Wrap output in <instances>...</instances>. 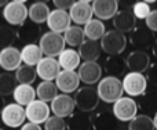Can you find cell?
Instances as JSON below:
<instances>
[{
    "mask_svg": "<svg viewBox=\"0 0 157 130\" xmlns=\"http://www.w3.org/2000/svg\"><path fill=\"white\" fill-rule=\"evenodd\" d=\"M6 107V104H4V100H3V97H0V114H2V111H3V108Z\"/></svg>",
    "mask_w": 157,
    "mask_h": 130,
    "instance_id": "44",
    "label": "cell"
},
{
    "mask_svg": "<svg viewBox=\"0 0 157 130\" xmlns=\"http://www.w3.org/2000/svg\"><path fill=\"white\" fill-rule=\"evenodd\" d=\"M75 104H76V109L80 112H90L95 111L99 105V95H98L97 87L94 86H83L76 91L75 94Z\"/></svg>",
    "mask_w": 157,
    "mask_h": 130,
    "instance_id": "2",
    "label": "cell"
},
{
    "mask_svg": "<svg viewBox=\"0 0 157 130\" xmlns=\"http://www.w3.org/2000/svg\"><path fill=\"white\" fill-rule=\"evenodd\" d=\"M50 13H51V10H50L47 3L35 2L28 7V19L37 25H40V24L47 22V19H48V17H50Z\"/></svg>",
    "mask_w": 157,
    "mask_h": 130,
    "instance_id": "22",
    "label": "cell"
},
{
    "mask_svg": "<svg viewBox=\"0 0 157 130\" xmlns=\"http://www.w3.org/2000/svg\"><path fill=\"white\" fill-rule=\"evenodd\" d=\"M7 4H8L7 0H0V8H4Z\"/></svg>",
    "mask_w": 157,
    "mask_h": 130,
    "instance_id": "45",
    "label": "cell"
},
{
    "mask_svg": "<svg viewBox=\"0 0 157 130\" xmlns=\"http://www.w3.org/2000/svg\"><path fill=\"white\" fill-rule=\"evenodd\" d=\"M123 89L128 97H139L144 95L147 89V79L145 73L128 72L123 78Z\"/></svg>",
    "mask_w": 157,
    "mask_h": 130,
    "instance_id": "7",
    "label": "cell"
},
{
    "mask_svg": "<svg viewBox=\"0 0 157 130\" xmlns=\"http://www.w3.org/2000/svg\"><path fill=\"white\" fill-rule=\"evenodd\" d=\"M17 35H18V39L25 42V44H35V42L40 40V38H41L39 25L29 21V19H28L24 25H21V26L18 28Z\"/></svg>",
    "mask_w": 157,
    "mask_h": 130,
    "instance_id": "23",
    "label": "cell"
},
{
    "mask_svg": "<svg viewBox=\"0 0 157 130\" xmlns=\"http://www.w3.org/2000/svg\"><path fill=\"white\" fill-rule=\"evenodd\" d=\"M58 63L62 71H76L81 65V58L78 55V51L75 49H65L58 55Z\"/></svg>",
    "mask_w": 157,
    "mask_h": 130,
    "instance_id": "26",
    "label": "cell"
},
{
    "mask_svg": "<svg viewBox=\"0 0 157 130\" xmlns=\"http://www.w3.org/2000/svg\"><path fill=\"white\" fill-rule=\"evenodd\" d=\"M75 4L73 0H54V6L55 8L58 10H63V11H68L72 8V6Z\"/></svg>",
    "mask_w": 157,
    "mask_h": 130,
    "instance_id": "41",
    "label": "cell"
},
{
    "mask_svg": "<svg viewBox=\"0 0 157 130\" xmlns=\"http://www.w3.org/2000/svg\"><path fill=\"white\" fill-rule=\"evenodd\" d=\"M128 130H156L153 118L147 115H136L130 123H128Z\"/></svg>",
    "mask_w": 157,
    "mask_h": 130,
    "instance_id": "36",
    "label": "cell"
},
{
    "mask_svg": "<svg viewBox=\"0 0 157 130\" xmlns=\"http://www.w3.org/2000/svg\"><path fill=\"white\" fill-rule=\"evenodd\" d=\"M21 65V50H18L14 46L0 50V68L4 69V72H15Z\"/></svg>",
    "mask_w": 157,
    "mask_h": 130,
    "instance_id": "19",
    "label": "cell"
},
{
    "mask_svg": "<svg viewBox=\"0 0 157 130\" xmlns=\"http://www.w3.org/2000/svg\"><path fill=\"white\" fill-rule=\"evenodd\" d=\"M77 75L81 83L86 86H92L99 83L102 79V67L98 63H81L77 69Z\"/></svg>",
    "mask_w": 157,
    "mask_h": 130,
    "instance_id": "15",
    "label": "cell"
},
{
    "mask_svg": "<svg viewBox=\"0 0 157 130\" xmlns=\"http://www.w3.org/2000/svg\"><path fill=\"white\" fill-rule=\"evenodd\" d=\"M152 51H153V55H155V58L157 60V40L155 42V44H153V47H152Z\"/></svg>",
    "mask_w": 157,
    "mask_h": 130,
    "instance_id": "43",
    "label": "cell"
},
{
    "mask_svg": "<svg viewBox=\"0 0 157 130\" xmlns=\"http://www.w3.org/2000/svg\"><path fill=\"white\" fill-rule=\"evenodd\" d=\"M114 118L120 122H131L138 115V104L132 97L123 95L112 107Z\"/></svg>",
    "mask_w": 157,
    "mask_h": 130,
    "instance_id": "8",
    "label": "cell"
},
{
    "mask_svg": "<svg viewBox=\"0 0 157 130\" xmlns=\"http://www.w3.org/2000/svg\"><path fill=\"white\" fill-rule=\"evenodd\" d=\"M19 130H43V129H41L40 125H36V123H32V122H26Z\"/></svg>",
    "mask_w": 157,
    "mask_h": 130,
    "instance_id": "42",
    "label": "cell"
},
{
    "mask_svg": "<svg viewBox=\"0 0 157 130\" xmlns=\"http://www.w3.org/2000/svg\"><path fill=\"white\" fill-rule=\"evenodd\" d=\"M69 15H71L72 22H75V25H78V26L86 25L87 22L91 21L94 15L92 3L88 0H77L69 10Z\"/></svg>",
    "mask_w": 157,
    "mask_h": 130,
    "instance_id": "12",
    "label": "cell"
},
{
    "mask_svg": "<svg viewBox=\"0 0 157 130\" xmlns=\"http://www.w3.org/2000/svg\"><path fill=\"white\" fill-rule=\"evenodd\" d=\"M25 114H26L28 122L36 123V125H44L47 119L51 116V109L47 103L35 100L28 107H25Z\"/></svg>",
    "mask_w": 157,
    "mask_h": 130,
    "instance_id": "10",
    "label": "cell"
},
{
    "mask_svg": "<svg viewBox=\"0 0 157 130\" xmlns=\"http://www.w3.org/2000/svg\"><path fill=\"white\" fill-rule=\"evenodd\" d=\"M78 55L84 63H97L101 57L102 53V47H101L99 42H94V40H86L81 43V46L78 47Z\"/></svg>",
    "mask_w": 157,
    "mask_h": 130,
    "instance_id": "21",
    "label": "cell"
},
{
    "mask_svg": "<svg viewBox=\"0 0 157 130\" xmlns=\"http://www.w3.org/2000/svg\"><path fill=\"white\" fill-rule=\"evenodd\" d=\"M13 97H14V101L21 107H28L30 103L37 100L36 89L32 84H18L13 93Z\"/></svg>",
    "mask_w": 157,
    "mask_h": 130,
    "instance_id": "24",
    "label": "cell"
},
{
    "mask_svg": "<svg viewBox=\"0 0 157 130\" xmlns=\"http://www.w3.org/2000/svg\"><path fill=\"white\" fill-rule=\"evenodd\" d=\"M22 64L29 67H37V64L43 60V51L39 47V44H25L21 50Z\"/></svg>",
    "mask_w": 157,
    "mask_h": 130,
    "instance_id": "29",
    "label": "cell"
},
{
    "mask_svg": "<svg viewBox=\"0 0 157 130\" xmlns=\"http://www.w3.org/2000/svg\"><path fill=\"white\" fill-rule=\"evenodd\" d=\"M86 39L88 40H94V42H101V39L105 36L106 33V28L103 21L97 18H92L90 22H87L83 28Z\"/></svg>",
    "mask_w": 157,
    "mask_h": 130,
    "instance_id": "30",
    "label": "cell"
},
{
    "mask_svg": "<svg viewBox=\"0 0 157 130\" xmlns=\"http://www.w3.org/2000/svg\"><path fill=\"white\" fill-rule=\"evenodd\" d=\"M80 78L76 71H61L58 78L55 79L58 90L62 91V94H72L80 89Z\"/></svg>",
    "mask_w": 157,
    "mask_h": 130,
    "instance_id": "16",
    "label": "cell"
},
{
    "mask_svg": "<svg viewBox=\"0 0 157 130\" xmlns=\"http://www.w3.org/2000/svg\"><path fill=\"white\" fill-rule=\"evenodd\" d=\"M44 130H68V125H66L65 119L52 115L44 123Z\"/></svg>",
    "mask_w": 157,
    "mask_h": 130,
    "instance_id": "38",
    "label": "cell"
},
{
    "mask_svg": "<svg viewBox=\"0 0 157 130\" xmlns=\"http://www.w3.org/2000/svg\"><path fill=\"white\" fill-rule=\"evenodd\" d=\"M145 26L153 33L157 32V10H152V13L147 15V18L145 19Z\"/></svg>",
    "mask_w": 157,
    "mask_h": 130,
    "instance_id": "39",
    "label": "cell"
},
{
    "mask_svg": "<svg viewBox=\"0 0 157 130\" xmlns=\"http://www.w3.org/2000/svg\"><path fill=\"white\" fill-rule=\"evenodd\" d=\"M92 11L97 19L108 21L113 19L119 13V2L116 0H94L92 2Z\"/></svg>",
    "mask_w": 157,
    "mask_h": 130,
    "instance_id": "20",
    "label": "cell"
},
{
    "mask_svg": "<svg viewBox=\"0 0 157 130\" xmlns=\"http://www.w3.org/2000/svg\"><path fill=\"white\" fill-rule=\"evenodd\" d=\"M50 109H51L52 115H55L58 118H62V119L69 118L76 111L75 98L71 94H58L50 103Z\"/></svg>",
    "mask_w": 157,
    "mask_h": 130,
    "instance_id": "9",
    "label": "cell"
},
{
    "mask_svg": "<svg viewBox=\"0 0 157 130\" xmlns=\"http://www.w3.org/2000/svg\"><path fill=\"white\" fill-rule=\"evenodd\" d=\"M125 64H127V69L130 72H136V73L147 72L149 67L152 65L147 51H138V50H134L127 55Z\"/></svg>",
    "mask_w": 157,
    "mask_h": 130,
    "instance_id": "18",
    "label": "cell"
},
{
    "mask_svg": "<svg viewBox=\"0 0 157 130\" xmlns=\"http://www.w3.org/2000/svg\"><path fill=\"white\" fill-rule=\"evenodd\" d=\"M71 22H72V19H71V15H69L68 11L54 8V10H51V13H50V17L46 24L51 32L63 35V33L71 28Z\"/></svg>",
    "mask_w": 157,
    "mask_h": 130,
    "instance_id": "14",
    "label": "cell"
},
{
    "mask_svg": "<svg viewBox=\"0 0 157 130\" xmlns=\"http://www.w3.org/2000/svg\"><path fill=\"white\" fill-rule=\"evenodd\" d=\"M18 84H32L37 78V72H36L35 67H29V65L22 64L14 73Z\"/></svg>",
    "mask_w": 157,
    "mask_h": 130,
    "instance_id": "34",
    "label": "cell"
},
{
    "mask_svg": "<svg viewBox=\"0 0 157 130\" xmlns=\"http://www.w3.org/2000/svg\"><path fill=\"white\" fill-rule=\"evenodd\" d=\"M0 120L7 126L8 129H18L25 125L26 120V114H25V108L18 105L17 103L6 104L3 108L2 114H0Z\"/></svg>",
    "mask_w": 157,
    "mask_h": 130,
    "instance_id": "6",
    "label": "cell"
},
{
    "mask_svg": "<svg viewBox=\"0 0 157 130\" xmlns=\"http://www.w3.org/2000/svg\"><path fill=\"white\" fill-rule=\"evenodd\" d=\"M132 10V14L135 15L136 19H146L147 15L152 13V8H150V4L146 2H136L132 4L131 7Z\"/></svg>",
    "mask_w": 157,
    "mask_h": 130,
    "instance_id": "37",
    "label": "cell"
},
{
    "mask_svg": "<svg viewBox=\"0 0 157 130\" xmlns=\"http://www.w3.org/2000/svg\"><path fill=\"white\" fill-rule=\"evenodd\" d=\"M36 95H37V100L51 103L58 95V87L55 82H40L36 87Z\"/></svg>",
    "mask_w": 157,
    "mask_h": 130,
    "instance_id": "31",
    "label": "cell"
},
{
    "mask_svg": "<svg viewBox=\"0 0 157 130\" xmlns=\"http://www.w3.org/2000/svg\"><path fill=\"white\" fill-rule=\"evenodd\" d=\"M18 86L15 76L11 72H0V97L13 95L14 90Z\"/></svg>",
    "mask_w": 157,
    "mask_h": 130,
    "instance_id": "33",
    "label": "cell"
},
{
    "mask_svg": "<svg viewBox=\"0 0 157 130\" xmlns=\"http://www.w3.org/2000/svg\"><path fill=\"white\" fill-rule=\"evenodd\" d=\"M65 39L63 35L61 33H55V32H44L41 35L40 40H39V47L43 51V55L46 57H52V58H58V55L65 50Z\"/></svg>",
    "mask_w": 157,
    "mask_h": 130,
    "instance_id": "3",
    "label": "cell"
},
{
    "mask_svg": "<svg viewBox=\"0 0 157 130\" xmlns=\"http://www.w3.org/2000/svg\"><path fill=\"white\" fill-rule=\"evenodd\" d=\"M97 91L101 101L106 104H114L117 100L123 97L124 89H123V82L119 78L113 76H105L99 80L97 86Z\"/></svg>",
    "mask_w": 157,
    "mask_h": 130,
    "instance_id": "1",
    "label": "cell"
},
{
    "mask_svg": "<svg viewBox=\"0 0 157 130\" xmlns=\"http://www.w3.org/2000/svg\"><path fill=\"white\" fill-rule=\"evenodd\" d=\"M0 130H2V120H0Z\"/></svg>",
    "mask_w": 157,
    "mask_h": 130,
    "instance_id": "47",
    "label": "cell"
},
{
    "mask_svg": "<svg viewBox=\"0 0 157 130\" xmlns=\"http://www.w3.org/2000/svg\"><path fill=\"white\" fill-rule=\"evenodd\" d=\"M3 18L10 26H21L28 21V7L25 2L11 0L3 8Z\"/></svg>",
    "mask_w": 157,
    "mask_h": 130,
    "instance_id": "5",
    "label": "cell"
},
{
    "mask_svg": "<svg viewBox=\"0 0 157 130\" xmlns=\"http://www.w3.org/2000/svg\"><path fill=\"white\" fill-rule=\"evenodd\" d=\"M61 71L62 69H61L58 60L52 57H43V60L36 67L37 78H40L41 82H55Z\"/></svg>",
    "mask_w": 157,
    "mask_h": 130,
    "instance_id": "13",
    "label": "cell"
},
{
    "mask_svg": "<svg viewBox=\"0 0 157 130\" xmlns=\"http://www.w3.org/2000/svg\"><path fill=\"white\" fill-rule=\"evenodd\" d=\"M127 36L124 33H120L117 30H106L105 36L101 39V47L102 51L108 55H121V53L127 47Z\"/></svg>",
    "mask_w": 157,
    "mask_h": 130,
    "instance_id": "4",
    "label": "cell"
},
{
    "mask_svg": "<svg viewBox=\"0 0 157 130\" xmlns=\"http://www.w3.org/2000/svg\"><path fill=\"white\" fill-rule=\"evenodd\" d=\"M153 123H155V129L157 130V112H156V115H155V118H153Z\"/></svg>",
    "mask_w": 157,
    "mask_h": 130,
    "instance_id": "46",
    "label": "cell"
},
{
    "mask_svg": "<svg viewBox=\"0 0 157 130\" xmlns=\"http://www.w3.org/2000/svg\"><path fill=\"white\" fill-rule=\"evenodd\" d=\"M68 130H92V116L86 112L75 111L66 120Z\"/></svg>",
    "mask_w": 157,
    "mask_h": 130,
    "instance_id": "27",
    "label": "cell"
},
{
    "mask_svg": "<svg viewBox=\"0 0 157 130\" xmlns=\"http://www.w3.org/2000/svg\"><path fill=\"white\" fill-rule=\"evenodd\" d=\"M130 43L138 51H147L149 47H153L156 39L152 30H149L146 26H136L130 33Z\"/></svg>",
    "mask_w": 157,
    "mask_h": 130,
    "instance_id": "11",
    "label": "cell"
},
{
    "mask_svg": "<svg viewBox=\"0 0 157 130\" xmlns=\"http://www.w3.org/2000/svg\"><path fill=\"white\" fill-rule=\"evenodd\" d=\"M113 28L114 30L120 33H131L136 28V18L132 14L131 8H123L113 18Z\"/></svg>",
    "mask_w": 157,
    "mask_h": 130,
    "instance_id": "17",
    "label": "cell"
},
{
    "mask_svg": "<svg viewBox=\"0 0 157 130\" xmlns=\"http://www.w3.org/2000/svg\"><path fill=\"white\" fill-rule=\"evenodd\" d=\"M146 79H147V83L152 84V86L157 87V63L152 64L147 69V75H146Z\"/></svg>",
    "mask_w": 157,
    "mask_h": 130,
    "instance_id": "40",
    "label": "cell"
},
{
    "mask_svg": "<svg viewBox=\"0 0 157 130\" xmlns=\"http://www.w3.org/2000/svg\"><path fill=\"white\" fill-rule=\"evenodd\" d=\"M125 69H127V64H125V58L121 55H109L105 61V72L108 76H113V78H119L125 75Z\"/></svg>",
    "mask_w": 157,
    "mask_h": 130,
    "instance_id": "28",
    "label": "cell"
},
{
    "mask_svg": "<svg viewBox=\"0 0 157 130\" xmlns=\"http://www.w3.org/2000/svg\"><path fill=\"white\" fill-rule=\"evenodd\" d=\"M18 39L17 30L10 25H0V50L7 47H13L15 40Z\"/></svg>",
    "mask_w": 157,
    "mask_h": 130,
    "instance_id": "35",
    "label": "cell"
},
{
    "mask_svg": "<svg viewBox=\"0 0 157 130\" xmlns=\"http://www.w3.org/2000/svg\"><path fill=\"white\" fill-rule=\"evenodd\" d=\"M63 39H65V43L73 49V47L81 46V43L86 40V35H84V30L81 26H78V25H71V28L63 33Z\"/></svg>",
    "mask_w": 157,
    "mask_h": 130,
    "instance_id": "32",
    "label": "cell"
},
{
    "mask_svg": "<svg viewBox=\"0 0 157 130\" xmlns=\"http://www.w3.org/2000/svg\"><path fill=\"white\" fill-rule=\"evenodd\" d=\"M116 118L113 112L103 109L92 115V129L94 130H114L116 128Z\"/></svg>",
    "mask_w": 157,
    "mask_h": 130,
    "instance_id": "25",
    "label": "cell"
}]
</instances>
